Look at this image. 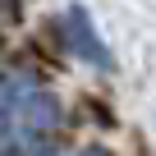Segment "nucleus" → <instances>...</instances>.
Returning <instances> with one entry per match:
<instances>
[{
	"mask_svg": "<svg viewBox=\"0 0 156 156\" xmlns=\"http://www.w3.org/2000/svg\"><path fill=\"white\" fill-rule=\"evenodd\" d=\"M64 46H73L83 60H92V64H101V69H115V60H110L106 41L92 32V19H87L83 5H73V9L64 14Z\"/></svg>",
	"mask_w": 156,
	"mask_h": 156,
	"instance_id": "nucleus-1",
	"label": "nucleus"
},
{
	"mask_svg": "<svg viewBox=\"0 0 156 156\" xmlns=\"http://www.w3.org/2000/svg\"><path fill=\"white\" fill-rule=\"evenodd\" d=\"M78 156H110V151H101V147H87V151H78Z\"/></svg>",
	"mask_w": 156,
	"mask_h": 156,
	"instance_id": "nucleus-2",
	"label": "nucleus"
}]
</instances>
